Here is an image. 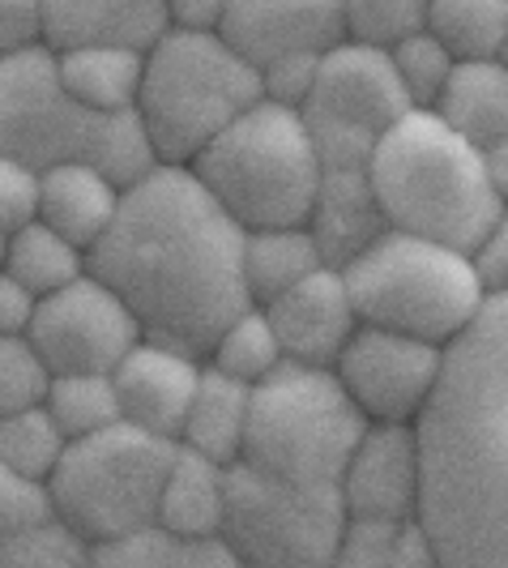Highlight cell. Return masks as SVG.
Wrapping results in <instances>:
<instances>
[{"label":"cell","instance_id":"44","mask_svg":"<svg viewBox=\"0 0 508 568\" xmlns=\"http://www.w3.org/2000/svg\"><path fill=\"white\" fill-rule=\"evenodd\" d=\"M389 568H440V556H436V547L427 542V535L419 530V526H415V521H402V526H397Z\"/></svg>","mask_w":508,"mask_h":568},{"label":"cell","instance_id":"2","mask_svg":"<svg viewBox=\"0 0 508 568\" xmlns=\"http://www.w3.org/2000/svg\"><path fill=\"white\" fill-rule=\"evenodd\" d=\"M244 231L210 201L189 168H154L120 193L85 274L112 286L150 342L205 359L248 304L240 274Z\"/></svg>","mask_w":508,"mask_h":568},{"label":"cell","instance_id":"26","mask_svg":"<svg viewBox=\"0 0 508 568\" xmlns=\"http://www.w3.org/2000/svg\"><path fill=\"white\" fill-rule=\"evenodd\" d=\"M427 34L453 64H505L508 4L505 0H427Z\"/></svg>","mask_w":508,"mask_h":568},{"label":"cell","instance_id":"3","mask_svg":"<svg viewBox=\"0 0 508 568\" xmlns=\"http://www.w3.org/2000/svg\"><path fill=\"white\" fill-rule=\"evenodd\" d=\"M367 184L389 231L470 253L505 223V197L491 189L482 154L431 112L402 115L367 159Z\"/></svg>","mask_w":508,"mask_h":568},{"label":"cell","instance_id":"29","mask_svg":"<svg viewBox=\"0 0 508 568\" xmlns=\"http://www.w3.org/2000/svg\"><path fill=\"white\" fill-rule=\"evenodd\" d=\"M201 364H210L214 372H223L231 381H240V385H261L270 372L283 364V355H278V342L270 334V321L261 308H244V313L235 316L231 325H226L223 334L214 338V346L205 351V359Z\"/></svg>","mask_w":508,"mask_h":568},{"label":"cell","instance_id":"41","mask_svg":"<svg viewBox=\"0 0 508 568\" xmlns=\"http://www.w3.org/2000/svg\"><path fill=\"white\" fill-rule=\"evenodd\" d=\"M39 48V4L34 0H0V60Z\"/></svg>","mask_w":508,"mask_h":568},{"label":"cell","instance_id":"31","mask_svg":"<svg viewBox=\"0 0 508 568\" xmlns=\"http://www.w3.org/2000/svg\"><path fill=\"white\" fill-rule=\"evenodd\" d=\"M43 410L52 415L64 440H82V436L120 424L112 376H52L43 394Z\"/></svg>","mask_w":508,"mask_h":568},{"label":"cell","instance_id":"38","mask_svg":"<svg viewBox=\"0 0 508 568\" xmlns=\"http://www.w3.org/2000/svg\"><path fill=\"white\" fill-rule=\"evenodd\" d=\"M316 64H321V57L274 60L270 69H261V73H256V82H261V99H265V103H278V108H291V112H299V108L308 103L312 82H316Z\"/></svg>","mask_w":508,"mask_h":568},{"label":"cell","instance_id":"30","mask_svg":"<svg viewBox=\"0 0 508 568\" xmlns=\"http://www.w3.org/2000/svg\"><path fill=\"white\" fill-rule=\"evenodd\" d=\"M64 445L69 440L60 436V427L52 424V415L43 406H30V410H18V415L0 419V466L13 470L27 484L43 487L52 479Z\"/></svg>","mask_w":508,"mask_h":568},{"label":"cell","instance_id":"10","mask_svg":"<svg viewBox=\"0 0 508 568\" xmlns=\"http://www.w3.org/2000/svg\"><path fill=\"white\" fill-rule=\"evenodd\" d=\"M346 530L338 487H299L226 466V500L219 539L240 568H329Z\"/></svg>","mask_w":508,"mask_h":568},{"label":"cell","instance_id":"1","mask_svg":"<svg viewBox=\"0 0 508 568\" xmlns=\"http://www.w3.org/2000/svg\"><path fill=\"white\" fill-rule=\"evenodd\" d=\"M415 526L440 568H508V295L445 346L415 415Z\"/></svg>","mask_w":508,"mask_h":568},{"label":"cell","instance_id":"8","mask_svg":"<svg viewBox=\"0 0 508 568\" xmlns=\"http://www.w3.org/2000/svg\"><path fill=\"white\" fill-rule=\"evenodd\" d=\"M338 274L359 325L431 346H449L466 334L487 304L466 256L397 231H385Z\"/></svg>","mask_w":508,"mask_h":568},{"label":"cell","instance_id":"33","mask_svg":"<svg viewBox=\"0 0 508 568\" xmlns=\"http://www.w3.org/2000/svg\"><path fill=\"white\" fill-rule=\"evenodd\" d=\"M389 64H394V78L402 85V94H406V103H410V112H431L453 73V57L427 30L402 39L389 52Z\"/></svg>","mask_w":508,"mask_h":568},{"label":"cell","instance_id":"13","mask_svg":"<svg viewBox=\"0 0 508 568\" xmlns=\"http://www.w3.org/2000/svg\"><path fill=\"white\" fill-rule=\"evenodd\" d=\"M445 346L359 325L342 346L334 376L367 424H415L440 376Z\"/></svg>","mask_w":508,"mask_h":568},{"label":"cell","instance_id":"42","mask_svg":"<svg viewBox=\"0 0 508 568\" xmlns=\"http://www.w3.org/2000/svg\"><path fill=\"white\" fill-rule=\"evenodd\" d=\"M226 0H167V27L189 34H219Z\"/></svg>","mask_w":508,"mask_h":568},{"label":"cell","instance_id":"14","mask_svg":"<svg viewBox=\"0 0 508 568\" xmlns=\"http://www.w3.org/2000/svg\"><path fill=\"white\" fill-rule=\"evenodd\" d=\"M219 39L253 73L286 57H325L346 39L342 0H226Z\"/></svg>","mask_w":508,"mask_h":568},{"label":"cell","instance_id":"36","mask_svg":"<svg viewBox=\"0 0 508 568\" xmlns=\"http://www.w3.org/2000/svg\"><path fill=\"white\" fill-rule=\"evenodd\" d=\"M394 535L397 526H389V521H355V517H346V530H342L338 547H334L329 568H389Z\"/></svg>","mask_w":508,"mask_h":568},{"label":"cell","instance_id":"6","mask_svg":"<svg viewBox=\"0 0 508 568\" xmlns=\"http://www.w3.org/2000/svg\"><path fill=\"white\" fill-rule=\"evenodd\" d=\"M261 103L256 73L219 34L167 30L145 52L138 120L159 168H189L235 115Z\"/></svg>","mask_w":508,"mask_h":568},{"label":"cell","instance_id":"34","mask_svg":"<svg viewBox=\"0 0 508 568\" xmlns=\"http://www.w3.org/2000/svg\"><path fill=\"white\" fill-rule=\"evenodd\" d=\"M0 568H90V542L57 517H43L0 547Z\"/></svg>","mask_w":508,"mask_h":568},{"label":"cell","instance_id":"32","mask_svg":"<svg viewBox=\"0 0 508 568\" xmlns=\"http://www.w3.org/2000/svg\"><path fill=\"white\" fill-rule=\"evenodd\" d=\"M346 43L394 52L402 39L427 30V0H350L342 4Z\"/></svg>","mask_w":508,"mask_h":568},{"label":"cell","instance_id":"15","mask_svg":"<svg viewBox=\"0 0 508 568\" xmlns=\"http://www.w3.org/2000/svg\"><path fill=\"white\" fill-rule=\"evenodd\" d=\"M415 491H419V457L410 424H367L338 479L346 517L402 526L415 517Z\"/></svg>","mask_w":508,"mask_h":568},{"label":"cell","instance_id":"28","mask_svg":"<svg viewBox=\"0 0 508 568\" xmlns=\"http://www.w3.org/2000/svg\"><path fill=\"white\" fill-rule=\"evenodd\" d=\"M0 270L9 278H18L34 300H43V295H52L60 286L82 278L85 253L73 248L69 240H60L57 231H48L39 219H30V223H22L18 231L4 235V244H0Z\"/></svg>","mask_w":508,"mask_h":568},{"label":"cell","instance_id":"24","mask_svg":"<svg viewBox=\"0 0 508 568\" xmlns=\"http://www.w3.org/2000/svg\"><path fill=\"white\" fill-rule=\"evenodd\" d=\"M145 57L142 52H124V48H82V52H60L57 78L64 94L73 103H82L85 112L120 115L138 108V90H142Z\"/></svg>","mask_w":508,"mask_h":568},{"label":"cell","instance_id":"20","mask_svg":"<svg viewBox=\"0 0 508 568\" xmlns=\"http://www.w3.org/2000/svg\"><path fill=\"white\" fill-rule=\"evenodd\" d=\"M120 184H112L103 171L90 163H60V168L39 171L34 180V219L73 248L90 253L120 210Z\"/></svg>","mask_w":508,"mask_h":568},{"label":"cell","instance_id":"27","mask_svg":"<svg viewBox=\"0 0 508 568\" xmlns=\"http://www.w3.org/2000/svg\"><path fill=\"white\" fill-rule=\"evenodd\" d=\"M90 568H240V560L223 539H184L163 526H145L90 547Z\"/></svg>","mask_w":508,"mask_h":568},{"label":"cell","instance_id":"7","mask_svg":"<svg viewBox=\"0 0 508 568\" xmlns=\"http://www.w3.org/2000/svg\"><path fill=\"white\" fill-rule=\"evenodd\" d=\"M367 419L342 394L338 376L278 364L248 398L240 466L299 487H338L342 466Z\"/></svg>","mask_w":508,"mask_h":568},{"label":"cell","instance_id":"12","mask_svg":"<svg viewBox=\"0 0 508 568\" xmlns=\"http://www.w3.org/2000/svg\"><path fill=\"white\" fill-rule=\"evenodd\" d=\"M142 338L138 316L94 274L43 295L27 325V342L52 376H112Z\"/></svg>","mask_w":508,"mask_h":568},{"label":"cell","instance_id":"40","mask_svg":"<svg viewBox=\"0 0 508 568\" xmlns=\"http://www.w3.org/2000/svg\"><path fill=\"white\" fill-rule=\"evenodd\" d=\"M466 265L487 300L508 295V219L496 231H487L479 244L466 253Z\"/></svg>","mask_w":508,"mask_h":568},{"label":"cell","instance_id":"18","mask_svg":"<svg viewBox=\"0 0 508 568\" xmlns=\"http://www.w3.org/2000/svg\"><path fill=\"white\" fill-rule=\"evenodd\" d=\"M167 0H43L39 43L60 52L82 48H124L150 52L167 34Z\"/></svg>","mask_w":508,"mask_h":568},{"label":"cell","instance_id":"16","mask_svg":"<svg viewBox=\"0 0 508 568\" xmlns=\"http://www.w3.org/2000/svg\"><path fill=\"white\" fill-rule=\"evenodd\" d=\"M261 313L270 321L283 364H295V368L334 372L342 346L359 329L338 270H316L304 283L283 291L278 300L261 304Z\"/></svg>","mask_w":508,"mask_h":568},{"label":"cell","instance_id":"35","mask_svg":"<svg viewBox=\"0 0 508 568\" xmlns=\"http://www.w3.org/2000/svg\"><path fill=\"white\" fill-rule=\"evenodd\" d=\"M52 385V372L34 355L22 334H0V419L30 406H43V394Z\"/></svg>","mask_w":508,"mask_h":568},{"label":"cell","instance_id":"23","mask_svg":"<svg viewBox=\"0 0 508 568\" xmlns=\"http://www.w3.org/2000/svg\"><path fill=\"white\" fill-rule=\"evenodd\" d=\"M248 398H253L248 385H240V381H231L223 372H214L210 364H201L193 406L184 415V427H180V440L175 445L210 457L219 466H231L240 457V445H244Z\"/></svg>","mask_w":508,"mask_h":568},{"label":"cell","instance_id":"9","mask_svg":"<svg viewBox=\"0 0 508 568\" xmlns=\"http://www.w3.org/2000/svg\"><path fill=\"white\" fill-rule=\"evenodd\" d=\"M171 457L175 440L129 424L69 440L52 479L43 484L48 509L90 547L145 530L154 526Z\"/></svg>","mask_w":508,"mask_h":568},{"label":"cell","instance_id":"17","mask_svg":"<svg viewBox=\"0 0 508 568\" xmlns=\"http://www.w3.org/2000/svg\"><path fill=\"white\" fill-rule=\"evenodd\" d=\"M201 359L142 338L120 364L112 368V389L120 402V424L142 427L150 436L180 440L184 415L193 406Z\"/></svg>","mask_w":508,"mask_h":568},{"label":"cell","instance_id":"45","mask_svg":"<svg viewBox=\"0 0 508 568\" xmlns=\"http://www.w3.org/2000/svg\"><path fill=\"white\" fill-rule=\"evenodd\" d=\"M0 244H4V240H0Z\"/></svg>","mask_w":508,"mask_h":568},{"label":"cell","instance_id":"19","mask_svg":"<svg viewBox=\"0 0 508 568\" xmlns=\"http://www.w3.org/2000/svg\"><path fill=\"white\" fill-rule=\"evenodd\" d=\"M304 227H308L325 270H346L355 256L367 253L389 231V223L376 205L367 171H321Z\"/></svg>","mask_w":508,"mask_h":568},{"label":"cell","instance_id":"4","mask_svg":"<svg viewBox=\"0 0 508 568\" xmlns=\"http://www.w3.org/2000/svg\"><path fill=\"white\" fill-rule=\"evenodd\" d=\"M0 154L34 175L60 163H90L120 189L159 168L138 112L99 115L73 103L43 43L0 60Z\"/></svg>","mask_w":508,"mask_h":568},{"label":"cell","instance_id":"21","mask_svg":"<svg viewBox=\"0 0 508 568\" xmlns=\"http://www.w3.org/2000/svg\"><path fill=\"white\" fill-rule=\"evenodd\" d=\"M431 115L479 154L508 145V69L505 64H453Z\"/></svg>","mask_w":508,"mask_h":568},{"label":"cell","instance_id":"39","mask_svg":"<svg viewBox=\"0 0 508 568\" xmlns=\"http://www.w3.org/2000/svg\"><path fill=\"white\" fill-rule=\"evenodd\" d=\"M34 171L0 154V240L34 219Z\"/></svg>","mask_w":508,"mask_h":568},{"label":"cell","instance_id":"43","mask_svg":"<svg viewBox=\"0 0 508 568\" xmlns=\"http://www.w3.org/2000/svg\"><path fill=\"white\" fill-rule=\"evenodd\" d=\"M34 304H39V300L30 295L27 286L0 270V334H22V338H27V325H30V316H34Z\"/></svg>","mask_w":508,"mask_h":568},{"label":"cell","instance_id":"37","mask_svg":"<svg viewBox=\"0 0 508 568\" xmlns=\"http://www.w3.org/2000/svg\"><path fill=\"white\" fill-rule=\"evenodd\" d=\"M43 517H52V509H48V491H43L39 484L18 479L13 470L0 466V547L13 539V535H22L27 526L43 521Z\"/></svg>","mask_w":508,"mask_h":568},{"label":"cell","instance_id":"25","mask_svg":"<svg viewBox=\"0 0 508 568\" xmlns=\"http://www.w3.org/2000/svg\"><path fill=\"white\" fill-rule=\"evenodd\" d=\"M316 270H325V261L316 253L308 227L244 231L240 274H244V295H248L253 308L278 300L283 291H291L295 283H304Z\"/></svg>","mask_w":508,"mask_h":568},{"label":"cell","instance_id":"5","mask_svg":"<svg viewBox=\"0 0 508 568\" xmlns=\"http://www.w3.org/2000/svg\"><path fill=\"white\" fill-rule=\"evenodd\" d=\"M189 171L240 231L304 227L321 184L299 112L265 99L235 115Z\"/></svg>","mask_w":508,"mask_h":568},{"label":"cell","instance_id":"11","mask_svg":"<svg viewBox=\"0 0 508 568\" xmlns=\"http://www.w3.org/2000/svg\"><path fill=\"white\" fill-rule=\"evenodd\" d=\"M402 115H410V103L394 78L389 52L346 39L321 57L308 103L299 108L321 171H367L376 142Z\"/></svg>","mask_w":508,"mask_h":568},{"label":"cell","instance_id":"22","mask_svg":"<svg viewBox=\"0 0 508 568\" xmlns=\"http://www.w3.org/2000/svg\"><path fill=\"white\" fill-rule=\"evenodd\" d=\"M226 500V466L175 445L171 470L159 491L154 526L184 539H219Z\"/></svg>","mask_w":508,"mask_h":568}]
</instances>
